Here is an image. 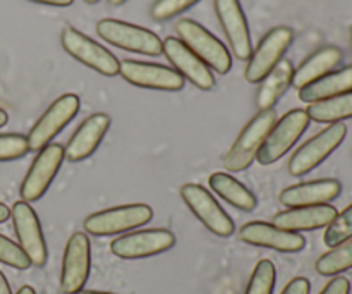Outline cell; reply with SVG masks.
Returning a JSON list of instances; mask_svg holds the SVG:
<instances>
[{
  "instance_id": "9",
  "label": "cell",
  "mask_w": 352,
  "mask_h": 294,
  "mask_svg": "<svg viewBox=\"0 0 352 294\" xmlns=\"http://www.w3.org/2000/svg\"><path fill=\"white\" fill-rule=\"evenodd\" d=\"M10 219H12L21 250L26 253L28 260L34 267H43L48 260L47 243H45L40 219L30 207V203L23 202V200L14 203L10 209Z\"/></svg>"
},
{
  "instance_id": "6",
  "label": "cell",
  "mask_w": 352,
  "mask_h": 294,
  "mask_svg": "<svg viewBox=\"0 0 352 294\" xmlns=\"http://www.w3.org/2000/svg\"><path fill=\"white\" fill-rule=\"evenodd\" d=\"M96 33L107 43L136 54L157 57L162 54V40L146 28L124 23L119 19H102L96 24Z\"/></svg>"
},
{
  "instance_id": "16",
  "label": "cell",
  "mask_w": 352,
  "mask_h": 294,
  "mask_svg": "<svg viewBox=\"0 0 352 294\" xmlns=\"http://www.w3.org/2000/svg\"><path fill=\"white\" fill-rule=\"evenodd\" d=\"M162 52L170 61L175 71L182 78L188 79L189 83H192L196 88L203 90V92H208V90H212L215 86V76L210 71L208 65L201 59L196 57L181 40H177L174 36L165 38L162 41Z\"/></svg>"
},
{
  "instance_id": "27",
  "label": "cell",
  "mask_w": 352,
  "mask_h": 294,
  "mask_svg": "<svg viewBox=\"0 0 352 294\" xmlns=\"http://www.w3.org/2000/svg\"><path fill=\"white\" fill-rule=\"evenodd\" d=\"M352 269V238L337 244L316 260L315 271L325 277H333Z\"/></svg>"
},
{
  "instance_id": "1",
  "label": "cell",
  "mask_w": 352,
  "mask_h": 294,
  "mask_svg": "<svg viewBox=\"0 0 352 294\" xmlns=\"http://www.w3.org/2000/svg\"><path fill=\"white\" fill-rule=\"evenodd\" d=\"M277 123V114L274 109L261 110L253 119L248 123V126L241 131L237 140L230 147L223 157V167L230 172H243L256 160V155L260 148L263 147L268 133Z\"/></svg>"
},
{
  "instance_id": "17",
  "label": "cell",
  "mask_w": 352,
  "mask_h": 294,
  "mask_svg": "<svg viewBox=\"0 0 352 294\" xmlns=\"http://www.w3.org/2000/svg\"><path fill=\"white\" fill-rule=\"evenodd\" d=\"M217 17L229 40L232 54L239 61H248L253 54L250 28L239 0H215Z\"/></svg>"
},
{
  "instance_id": "15",
  "label": "cell",
  "mask_w": 352,
  "mask_h": 294,
  "mask_svg": "<svg viewBox=\"0 0 352 294\" xmlns=\"http://www.w3.org/2000/svg\"><path fill=\"white\" fill-rule=\"evenodd\" d=\"M119 74L129 85L140 86V88L160 90V92H179L184 88V78L175 69L160 64L126 59L120 62Z\"/></svg>"
},
{
  "instance_id": "7",
  "label": "cell",
  "mask_w": 352,
  "mask_h": 294,
  "mask_svg": "<svg viewBox=\"0 0 352 294\" xmlns=\"http://www.w3.org/2000/svg\"><path fill=\"white\" fill-rule=\"evenodd\" d=\"M79 107H81V100L74 93H65V95L58 96L45 110L43 116L36 120V124L31 127L30 134L26 136L30 151H40L47 145H50L52 140L74 119L76 114L79 112Z\"/></svg>"
},
{
  "instance_id": "30",
  "label": "cell",
  "mask_w": 352,
  "mask_h": 294,
  "mask_svg": "<svg viewBox=\"0 0 352 294\" xmlns=\"http://www.w3.org/2000/svg\"><path fill=\"white\" fill-rule=\"evenodd\" d=\"M0 262L17 271H26L30 269L31 262L28 260L26 253L21 250V246L3 234H0Z\"/></svg>"
},
{
  "instance_id": "39",
  "label": "cell",
  "mask_w": 352,
  "mask_h": 294,
  "mask_svg": "<svg viewBox=\"0 0 352 294\" xmlns=\"http://www.w3.org/2000/svg\"><path fill=\"white\" fill-rule=\"evenodd\" d=\"M16 294H36V293H34V289L31 288V286H23V288H21Z\"/></svg>"
},
{
  "instance_id": "36",
  "label": "cell",
  "mask_w": 352,
  "mask_h": 294,
  "mask_svg": "<svg viewBox=\"0 0 352 294\" xmlns=\"http://www.w3.org/2000/svg\"><path fill=\"white\" fill-rule=\"evenodd\" d=\"M0 294H12L9 282H7L6 275H3L2 272H0Z\"/></svg>"
},
{
  "instance_id": "34",
  "label": "cell",
  "mask_w": 352,
  "mask_h": 294,
  "mask_svg": "<svg viewBox=\"0 0 352 294\" xmlns=\"http://www.w3.org/2000/svg\"><path fill=\"white\" fill-rule=\"evenodd\" d=\"M311 291V284L306 277H296L282 289L280 294H309Z\"/></svg>"
},
{
  "instance_id": "5",
  "label": "cell",
  "mask_w": 352,
  "mask_h": 294,
  "mask_svg": "<svg viewBox=\"0 0 352 294\" xmlns=\"http://www.w3.org/2000/svg\"><path fill=\"white\" fill-rule=\"evenodd\" d=\"M309 126V117L306 110L292 109L275 123L272 131L268 133L263 147L256 155L260 165H272L280 160L292 147L299 141Z\"/></svg>"
},
{
  "instance_id": "13",
  "label": "cell",
  "mask_w": 352,
  "mask_h": 294,
  "mask_svg": "<svg viewBox=\"0 0 352 294\" xmlns=\"http://www.w3.org/2000/svg\"><path fill=\"white\" fill-rule=\"evenodd\" d=\"M91 271V246L85 233H74L65 244L62 258L60 289L64 294L82 291Z\"/></svg>"
},
{
  "instance_id": "21",
  "label": "cell",
  "mask_w": 352,
  "mask_h": 294,
  "mask_svg": "<svg viewBox=\"0 0 352 294\" xmlns=\"http://www.w3.org/2000/svg\"><path fill=\"white\" fill-rule=\"evenodd\" d=\"M336 216V207H332L330 203L315 207H298V209H287L284 212H278L272 224L278 229L289 231V233H301V231H316L327 227Z\"/></svg>"
},
{
  "instance_id": "31",
  "label": "cell",
  "mask_w": 352,
  "mask_h": 294,
  "mask_svg": "<svg viewBox=\"0 0 352 294\" xmlns=\"http://www.w3.org/2000/svg\"><path fill=\"white\" fill-rule=\"evenodd\" d=\"M30 151L28 138L23 134H0V162L17 160Z\"/></svg>"
},
{
  "instance_id": "29",
  "label": "cell",
  "mask_w": 352,
  "mask_h": 294,
  "mask_svg": "<svg viewBox=\"0 0 352 294\" xmlns=\"http://www.w3.org/2000/svg\"><path fill=\"white\" fill-rule=\"evenodd\" d=\"M352 238V203L349 207L337 213L333 217L332 222L327 226L325 234H323V241L329 248L337 246V244L344 243V241Z\"/></svg>"
},
{
  "instance_id": "20",
  "label": "cell",
  "mask_w": 352,
  "mask_h": 294,
  "mask_svg": "<svg viewBox=\"0 0 352 294\" xmlns=\"http://www.w3.org/2000/svg\"><path fill=\"white\" fill-rule=\"evenodd\" d=\"M340 191H342V185L337 179H318V181L289 186L280 193L278 200L282 205L289 207V209L327 205L339 198Z\"/></svg>"
},
{
  "instance_id": "12",
  "label": "cell",
  "mask_w": 352,
  "mask_h": 294,
  "mask_svg": "<svg viewBox=\"0 0 352 294\" xmlns=\"http://www.w3.org/2000/svg\"><path fill=\"white\" fill-rule=\"evenodd\" d=\"M175 236L167 229H141L119 236L110 244V251L122 260H138L160 255L174 248Z\"/></svg>"
},
{
  "instance_id": "23",
  "label": "cell",
  "mask_w": 352,
  "mask_h": 294,
  "mask_svg": "<svg viewBox=\"0 0 352 294\" xmlns=\"http://www.w3.org/2000/svg\"><path fill=\"white\" fill-rule=\"evenodd\" d=\"M352 92V65L332 71L311 85L299 90V100L306 103H316Z\"/></svg>"
},
{
  "instance_id": "26",
  "label": "cell",
  "mask_w": 352,
  "mask_h": 294,
  "mask_svg": "<svg viewBox=\"0 0 352 294\" xmlns=\"http://www.w3.org/2000/svg\"><path fill=\"white\" fill-rule=\"evenodd\" d=\"M306 114H308L309 120H315V123H342L344 119L352 117V92L333 96V98L322 100V102L309 103Z\"/></svg>"
},
{
  "instance_id": "40",
  "label": "cell",
  "mask_w": 352,
  "mask_h": 294,
  "mask_svg": "<svg viewBox=\"0 0 352 294\" xmlns=\"http://www.w3.org/2000/svg\"><path fill=\"white\" fill-rule=\"evenodd\" d=\"M110 3H112V6H122L124 2H126V0H109Z\"/></svg>"
},
{
  "instance_id": "11",
  "label": "cell",
  "mask_w": 352,
  "mask_h": 294,
  "mask_svg": "<svg viewBox=\"0 0 352 294\" xmlns=\"http://www.w3.org/2000/svg\"><path fill=\"white\" fill-rule=\"evenodd\" d=\"M64 158V147L58 143H50L43 150L38 151L36 158L33 160L30 171L24 176L23 185H21L23 202H36L47 193Z\"/></svg>"
},
{
  "instance_id": "41",
  "label": "cell",
  "mask_w": 352,
  "mask_h": 294,
  "mask_svg": "<svg viewBox=\"0 0 352 294\" xmlns=\"http://www.w3.org/2000/svg\"><path fill=\"white\" fill-rule=\"evenodd\" d=\"M78 294H110V293H102V291H81Z\"/></svg>"
},
{
  "instance_id": "24",
  "label": "cell",
  "mask_w": 352,
  "mask_h": 294,
  "mask_svg": "<svg viewBox=\"0 0 352 294\" xmlns=\"http://www.w3.org/2000/svg\"><path fill=\"white\" fill-rule=\"evenodd\" d=\"M292 74H294V65L287 59H282L263 79L261 86L256 93V107L261 110L274 109L275 103L280 100L292 85Z\"/></svg>"
},
{
  "instance_id": "28",
  "label": "cell",
  "mask_w": 352,
  "mask_h": 294,
  "mask_svg": "<svg viewBox=\"0 0 352 294\" xmlns=\"http://www.w3.org/2000/svg\"><path fill=\"white\" fill-rule=\"evenodd\" d=\"M275 279H277L275 265L267 258L260 260L254 267L253 274H251L244 294H274Z\"/></svg>"
},
{
  "instance_id": "25",
  "label": "cell",
  "mask_w": 352,
  "mask_h": 294,
  "mask_svg": "<svg viewBox=\"0 0 352 294\" xmlns=\"http://www.w3.org/2000/svg\"><path fill=\"white\" fill-rule=\"evenodd\" d=\"M208 185L220 198L226 200L236 209L244 210V212H253L258 205V200L243 182L234 179L230 174L226 172H215L210 176Z\"/></svg>"
},
{
  "instance_id": "14",
  "label": "cell",
  "mask_w": 352,
  "mask_h": 294,
  "mask_svg": "<svg viewBox=\"0 0 352 294\" xmlns=\"http://www.w3.org/2000/svg\"><path fill=\"white\" fill-rule=\"evenodd\" d=\"M292 40H294V31L291 28L278 26L268 31L256 50L251 54L250 64L244 72L248 83H261V79L282 61L287 48L291 47Z\"/></svg>"
},
{
  "instance_id": "22",
  "label": "cell",
  "mask_w": 352,
  "mask_h": 294,
  "mask_svg": "<svg viewBox=\"0 0 352 294\" xmlns=\"http://www.w3.org/2000/svg\"><path fill=\"white\" fill-rule=\"evenodd\" d=\"M342 50L337 47H323L309 55L292 74V86L298 90L311 85L316 79L323 78L325 74L332 72L337 65L342 62Z\"/></svg>"
},
{
  "instance_id": "10",
  "label": "cell",
  "mask_w": 352,
  "mask_h": 294,
  "mask_svg": "<svg viewBox=\"0 0 352 294\" xmlns=\"http://www.w3.org/2000/svg\"><path fill=\"white\" fill-rule=\"evenodd\" d=\"M181 198L189 207L196 219L210 231L220 238H229L234 234V222L226 210L219 205L212 193L206 191L203 186L189 182L181 188Z\"/></svg>"
},
{
  "instance_id": "42",
  "label": "cell",
  "mask_w": 352,
  "mask_h": 294,
  "mask_svg": "<svg viewBox=\"0 0 352 294\" xmlns=\"http://www.w3.org/2000/svg\"><path fill=\"white\" fill-rule=\"evenodd\" d=\"M85 2L86 3H96V2H98V0H85Z\"/></svg>"
},
{
  "instance_id": "38",
  "label": "cell",
  "mask_w": 352,
  "mask_h": 294,
  "mask_svg": "<svg viewBox=\"0 0 352 294\" xmlns=\"http://www.w3.org/2000/svg\"><path fill=\"white\" fill-rule=\"evenodd\" d=\"M7 120H9V116H7V112L3 109H0V127L6 126Z\"/></svg>"
},
{
  "instance_id": "33",
  "label": "cell",
  "mask_w": 352,
  "mask_h": 294,
  "mask_svg": "<svg viewBox=\"0 0 352 294\" xmlns=\"http://www.w3.org/2000/svg\"><path fill=\"white\" fill-rule=\"evenodd\" d=\"M320 294H351L349 279L342 277V275H337V277H333L332 281L322 289Z\"/></svg>"
},
{
  "instance_id": "19",
  "label": "cell",
  "mask_w": 352,
  "mask_h": 294,
  "mask_svg": "<svg viewBox=\"0 0 352 294\" xmlns=\"http://www.w3.org/2000/svg\"><path fill=\"white\" fill-rule=\"evenodd\" d=\"M110 117L107 114H93L88 119L81 123V126L76 129L72 138L69 140L67 147L64 148V155L69 162H82L91 157L96 148L102 143L103 136L110 127Z\"/></svg>"
},
{
  "instance_id": "18",
  "label": "cell",
  "mask_w": 352,
  "mask_h": 294,
  "mask_svg": "<svg viewBox=\"0 0 352 294\" xmlns=\"http://www.w3.org/2000/svg\"><path fill=\"white\" fill-rule=\"evenodd\" d=\"M239 240L251 246L268 248L280 253H298L306 246V240L299 233H289L268 222L244 224L239 229Z\"/></svg>"
},
{
  "instance_id": "4",
  "label": "cell",
  "mask_w": 352,
  "mask_h": 294,
  "mask_svg": "<svg viewBox=\"0 0 352 294\" xmlns=\"http://www.w3.org/2000/svg\"><path fill=\"white\" fill-rule=\"evenodd\" d=\"M153 219V210L146 203L113 207L91 213L85 219V231L93 236H113L144 226Z\"/></svg>"
},
{
  "instance_id": "8",
  "label": "cell",
  "mask_w": 352,
  "mask_h": 294,
  "mask_svg": "<svg viewBox=\"0 0 352 294\" xmlns=\"http://www.w3.org/2000/svg\"><path fill=\"white\" fill-rule=\"evenodd\" d=\"M60 41L64 50L71 57H74L81 64L88 65L93 71L109 76V78L119 74L120 62L117 61L116 55L100 43L93 41L89 36H86L81 31L74 30V28H65L60 34Z\"/></svg>"
},
{
  "instance_id": "35",
  "label": "cell",
  "mask_w": 352,
  "mask_h": 294,
  "mask_svg": "<svg viewBox=\"0 0 352 294\" xmlns=\"http://www.w3.org/2000/svg\"><path fill=\"white\" fill-rule=\"evenodd\" d=\"M34 3H43V6H54V7H69L72 6L74 0H31Z\"/></svg>"
},
{
  "instance_id": "37",
  "label": "cell",
  "mask_w": 352,
  "mask_h": 294,
  "mask_svg": "<svg viewBox=\"0 0 352 294\" xmlns=\"http://www.w3.org/2000/svg\"><path fill=\"white\" fill-rule=\"evenodd\" d=\"M10 217V209L6 205V203H0V224L6 222Z\"/></svg>"
},
{
  "instance_id": "2",
  "label": "cell",
  "mask_w": 352,
  "mask_h": 294,
  "mask_svg": "<svg viewBox=\"0 0 352 294\" xmlns=\"http://www.w3.org/2000/svg\"><path fill=\"white\" fill-rule=\"evenodd\" d=\"M175 31H177L182 43L196 57L201 59L208 65L210 71H215L217 74H227L230 71V67H232L230 52L206 28H203L201 24L192 19H179L175 24Z\"/></svg>"
},
{
  "instance_id": "3",
  "label": "cell",
  "mask_w": 352,
  "mask_h": 294,
  "mask_svg": "<svg viewBox=\"0 0 352 294\" xmlns=\"http://www.w3.org/2000/svg\"><path fill=\"white\" fill-rule=\"evenodd\" d=\"M346 124L336 123L330 124L329 127L320 131L313 138H309L302 147H299L294 151V155L289 160V172H291V176L301 178V176L309 174L313 169L323 164L342 145V141L346 140Z\"/></svg>"
},
{
  "instance_id": "32",
  "label": "cell",
  "mask_w": 352,
  "mask_h": 294,
  "mask_svg": "<svg viewBox=\"0 0 352 294\" xmlns=\"http://www.w3.org/2000/svg\"><path fill=\"white\" fill-rule=\"evenodd\" d=\"M198 2L199 0H155L150 14L155 21H168Z\"/></svg>"
}]
</instances>
